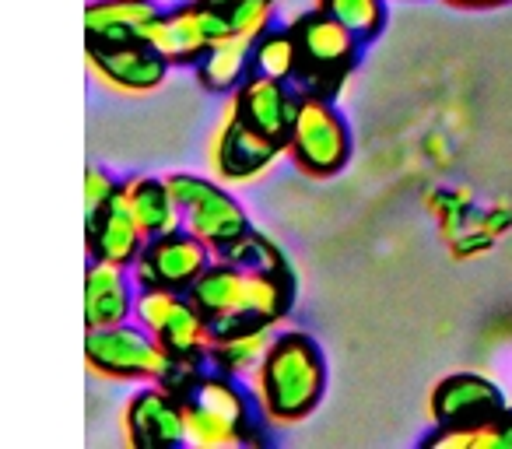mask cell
<instances>
[{
	"instance_id": "obj_18",
	"label": "cell",
	"mask_w": 512,
	"mask_h": 449,
	"mask_svg": "<svg viewBox=\"0 0 512 449\" xmlns=\"http://www.w3.org/2000/svg\"><path fill=\"white\" fill-rule=\"evenodd\" d=\"M158 0H92L85 8V39L95 43H134L148 39L162 15Z\"/></svg>"
},
{
	"instance_id": "obj_2",
	"label": "cell",
	"mask_w": 512,
	"mask_h": 449,
	"mask_svg": "<svg viewBox=\"0 0 512 449\" xmlns=\"http://www.w3.org/2000/svg\"><path fill=\"white\" fill-rule=\"evenodd\" d=\"M330 365L320 341L306 330H278L260 369L253 393L271 425H302L327 397Z\"/></svg>"
},
{
	"instance_id": "obj_5",
	"label": "cell",
	"mask_w": 512,
	"mask_h": 449,
	"mask_svg": "<svg viewBox=\"0 0 512 449\" xmlns=\"http://www.w3.org/2000/svg\"><path fill=\"white\" fill-rule=\"evenodd\" d=\"M172 197L179 204V218L183 229L193 232L200 243H207V250L214 257H225L235 243L253 232L246 207L228 193V183H221L218 176H200V172H169Z\"/></svg>"
},
{
	"instance_id": "obj_16",
	"label": "cell",
	"mask_w": 512,
	"mask_h": 449,
	"mask_svg": "<svg viewBox=\"0 0 512 449\" xmlns=\"http://www.w3.org/2000/svg\"><path fill=\"white\" fill-rule=\"evenodd\" d=\"M144 236L141 221L134 218L130 204L123 200V190L116 193L113 204L102 207L95 218H85V250L88 260H102V264H116V267H134L141 257Z\"/></svg>"
},
{
	"instance_id": "obj_11",
	"label": "cell",
	"mask_w": 512,
	"mask_h": 449,
	"mask_svg": "<svg viewBox=\"0 0 512 449\" xmlns=\"http://www.w3.org/2000/svg\"><path fill=\"white\" fill-rule=\"evenodd\" d=\"M123 439L130 449H179L186 435V404L162 383H141L123 407Z\"/></svg>"
},
{
	"instance_id": "obj_1",
	"label": "cell",
	"mask_w": 512,
	"mask_h": 449,
	"mask_svg": "<svg viewBox=\"0 0 512 449\" xmlns=\"http://www.w3.org/2000/svg\"><path fill=\"white\" fill-rule=\"evenodd\" d=\"M186 295L207 320L211 341H221L246 330H278L295 309L299 278L292 260L242 267L214 257Z\"/></svg>"
},
{
	"instance_id": "obj_19",
	"label": "cell",
	"mask_w": 512,
	"mask_h": 449,
	"mask_svg": "<svg viewBox=\"0 0 512 449\" xmlns=\"http://www.w3.org/2000/svg\"><path fill=\"white\" fill-rule=\"evenodd\" d=\"M123 200L130 204L134 218L141 221L144 236H162L183 225L179 218V204L172 197L169 176H127L123 179Z\"/></svg>"
},
{
	"instance_id": "obj_25",
	"label": "cell",
	"mask_w": 512,
	"mask_h": 449,
	"mask_svg": "<svg viewBox=\"0 0 512 449\" xmlns=\"http://www.w3.org/2000/svg\"><path fill=\"white\" fill-rule=\"evenodd\" d=\"M295 36L292 25H278L264 29L253 39V71L264 74V78H278V81H292L295 78Z\"/></svg>"
},
{
	"instance_id": "obj_10",
	"label": "cell",
	"mask_w": 512,
	"mask_h": 449,
	"mask_svg": "<svg viewBox=\"0 0 512 449\" xmlns=\"http://www.w3.org/2000/svg\"><path fill=\"white\" fill-rule=\"evenodd\" d=\"M509 407L502 386L481 372H449L428 393V418L439 428L467 432V428L488 425L491 418Z\"/></svg>"
},
{
	"instance_id": "obj_9",
	"label": "cell",
	"mask_w": 512,
	"mask_h": 449,
	"mask_svg": "<svg viewBox=\"0 0 512 449\" xmlns=\"http://www.w3.org/2000/svg\"><path fill=\"white\" fill-rule=\"evenodd\" d=\"M211 260L214 253L207 250V243H200L193 232H186L179 225V229L162 232V236H151L130 271H134L137 288L190 292L200 274L211 267Z\"/></svg>"
},
{
	"instance_id": "obj_23",
	"label": "cell",
	"mask_w": 512,
	"mask_h": 449,
	"mask_svg": "<svg viewBox=\"0 0 512 449\" xmlns=\"http://www.w3.org/2000/svg\"><path fill=\"white\" fill-rule=\"evenodd\" d=\"M316 8L327 11L330 18H337L365 46L383 39L386 25H390V0H316Z\"/></svg>"
},
{
	"instance_id": "obj_14",
	"label": "cell",
	"mask_w": 512,
	"mask_h": 449,
	"mask_svg": "<svg viewBox=\"0 0 512 449\" xmlns=\"http://www.w3.org/2000/svg\"><path fill=\"white\" fill-rule=\"evenodd\" d=\"M218 39H221L218 25L200 8V0H186L179 8H165L148 32V43L172 67H197Z\"/></svg>"
},
{
	"instance_id": "obj_4",
	"label": "cell",
	"mask_w": 512,
	"mask_h": 449,
	"mask_svg": "<svg viewBox=\"0 0 512 449\" xmlns=\"http://www.w3.org/2000/svg\"><path fill=\"white\" fill-rule=\"evenodd\" d=\"M288 25H292L295 53H299L292 85L302 95L337 102L348 88L351 74L362 67L365 43L320 8L302 11Z\"/></svg>"
},
{
	"instance_id": "obj_26",
	"label": "cell",
	"mask_w": 512,
	"mask_h": 449,
	"mask_svg": "<svg viewBox=\"0 0 512 449\" xmlns=\"http://www.w3.org/2000/svg\"><path fill=\"white\" fill-rule=\"evenodd\" d=\"M123 190V179H116L102 165H88L85 169V218H95L106 204H113L116 193Z\"/></svg>"
},
{
	"instance_id": "obj_15",
	"label": "cell",
	"mask_w": 512,
	"mask_h": 449,
	"mask_svg": "<svg viewBox=\"0 0 512 449\" xmlns=\"http://www.w3.org/2000/svg\"><path fill=\"white\" fill-rule=\"evenodd\" d=\"M281 151H285V144L271 141V137H264V134H256L253 127H246V123L235 120V116L228 113L225 127L218 130L214 148H211L214 176L228 186L253 183V179H260L274 162H278Z\"/></svg>"
},
{
	"instance_id": "obj_7",
	"label": "cell",
	"mask_w": 512,
	"mask_h": 449,
	"mask_svg": "<svg viewBox=\"0 0 512 449\" xmlns=\"http://www.w3.org/2000/svg\"><path fill=\"white\" fill-rule=\"evenodd\" d=\"M165 348L144 323L127 320L116 327L85 330V365L113 383H158L165 372Z\"/></svg>"
},
{
	"instance_id": "obj_27",
	"label": "cell",
	"mask_w": 512,
	"mask_h": 449,
	"mask_svg": "<svg viewBox=\"0 0 512 449\" xmlns=\"http://www.w3.org/2000/svg\"><path fill=\"white\" fill-rule=\"evenodd\" d=\"M442 4L453 11H495V8H509L512 0H442Z\"/></svg>"
},
{
	"instance_id": "obj_13",
	"label": "cell",
	"mask_w": 512,
	"mask_h": 449,
	"mask_svg": "<svg viewBox=\"0 0 512 449\" xmlns=\"http://www.w3.org/2000/svg\"><path fill=\"white\" fill-rule=\"evenodd\" d=\"M299 99H302V92L292 81L264 78V74L253 71L235 88L232 116L246 123V127H253L256 134L271 137V141L288 148V134H292L295 113H299Z\"/></svg>"
},
{
	"instance_id": "obj_6",
	"label": "cell",
	"mask_w": 512,
	"mask_h": 449,
	"mask_svg": "<svg viewBox=\"0 0 512 449\" xmlns=\"http://www.w3.org/2000/svg\"><path fill=\"white\" fill-rule=\"evenodd\" d=\"M285 155L309 179H334L348 169L351 155H355V134L337 102L302 95Z\"/></svg>"
},
{
	"instance_id": "obj_17",
	"label": "cell",
	"mask_w": 512,
	"mask_h": 449,
	"mask_svg": "<svg viewBox=\"0 0 512 449\" xmlns=\"http://www.w3.org/2000/svg\"><path fill=\"white\" fill-rule=\"evenodd\" d=\"M137 281L130 267L88 260L85 271V330L116 327V323L134 320L137 306Z\"/></svg>"
},
{
	"instance_id": "obj_22",
	"label": "cell",
	"mask_w": 512,
	"mask_h": 449,
	"mask_svg": "<svg viewBox=\"0 0 512 449\" xmlns=\"http://www.w3.org/2000/svg\"><path fill=\"white\" fill-rule=\"evenodd\" d=\"M274 334H278V330H246V334H232V337H221V341H211L207 362H211V369L246 379L260 369Z\"/></svg>"
},
{
	"instance_id": "obj_20",
	"label": "cell",
	"mask_w": 512,
	"mask_h": 449,
	"mask_svg": "<svg viewBox=\"0 0 512 449\" xmlns=\"http://www.w3.org/2000/svg\"><path fill=\"white\" fill-rule=\"evenodd\" d=\"M197 85L211 95H228L253 74V39L246 36H225L207 50V57L197 67Z\"/></svg>"
},
{
	"instance_id": "obj_21",
	"label": "cell",
	"mask_w": 512,
	"mask_h": 449,
	"mask_svg": "<svg viewBox=\"0 0 512 449\" xmlns=\"http://www.w3.org/2000/svg\"><path fill=\"white\" fill-rule=\"evenodd\" d=\"M281 0H200V8L214 18L221 39L225 36H246L256 39L264 29L278 22Z\"/></svg>"
},
{
	"instance_id": "obj_3",
	"label": "cell",
	"mask_w": 512,
	"mask_h": 449,
	"mask_svg": "<svg viewBox=\"0 0 512 449\" xmlns=\"http://www.w3.org/2000/svg\"><path fill=\"white\" fill-rule=\"evenodd\" d=\"M267 414L239 376L211 369L186 400V435L197 449L271 446Z\"/></svg>"
},
{
	"instance_id": "obj_8",
	"label": "cell",
	"mask_w": 512,
	"mask_h": 449,
	"mask_svg": "<svg viewBox=\"0 0 512 449\" xmlns=\"http://www.w3.org/2000/svg\"><path fill=\"white\" fill-rule=\"evenodd\" d=\"M134 320L155 334L169 358H200L207 362L211 351V330L200 309L186 292H165V288H141L137 292Z\"/></svg>"
},
{
	"instance_id": "obj_12",
	"label": "cell",
	"mask_w": 512,
	"mask_h": 449,
	"mask_svg": "<svg viewBox=\"0 0 512 449\" xmlns=\"http://www.w3.org/2000/svg\"><path fill=\"white\" fill-rule=\"evenodd\" d=\"M85 57L88 67L106 81L109 88L127 95H148L165 85L172 64L148 43V39H134V43H95L85 39Z\"/></svg>"
},
{
	"instance_id": "obj_24",
	"label": "cell",
	"mask_w": 512,
	"mask_h": 449,
	"mask_svg": "<svg viewBox=\"0 0 512 449\" xmlns=\"http://www.w3.org/2000/svg\"><path fill=\"white\" fill-rule=\"evenodd\" d=\"M421 446H442V449H512V404L505 407L498 418L488 425L467 428V432H453V428H439L421 439Z\"/></svg>"
}]
</instances>
